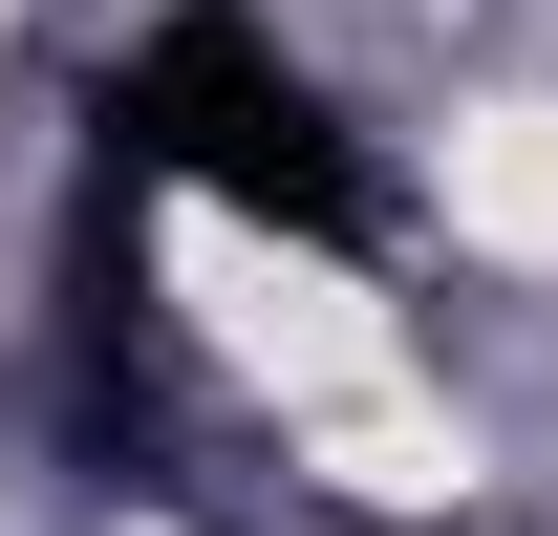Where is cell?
Masks as SVG:
<instances>
[{"label": "cell", "instance_id": "obj_1", "mask_svg": "<svg viewBox=\"0 0 558 536\" xmlns=\"http://www.w3.org/2000/svg\"><path fill=\"white\" fill-rule=\"evenodd\" d=\"M86 130H108V194H150V172H172V194H236L258 236H323V258H344V236H387L365 130L279 65L236 0H172L130 65H108V108H86Z\"/></svg>", "mask_w": 558, "mask_h": 536}]
</instances>
